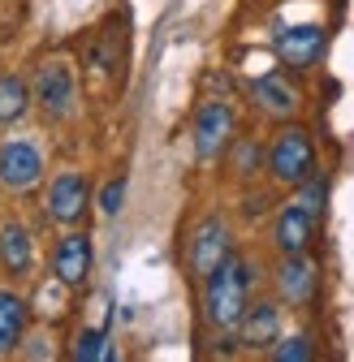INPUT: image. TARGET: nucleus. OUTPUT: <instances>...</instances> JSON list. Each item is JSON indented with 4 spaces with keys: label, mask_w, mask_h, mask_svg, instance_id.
<instances>
[{
    "label": "nucleus",
    "mask_w": 354,
    "mask_h": 362,
    "mask_svg": "<svg viewBox=\"0 0 354 362\" xmlns=\"http://www.w3.org/2000/svg\"><path fill=\"white\" fill-rule=\"evenodd\" d=\"M91 259H96V250H91V238H86V233L61 238L57 250H52V272H57V281L69 285V289H78V285L86 281V272H91Z\"/></svg>",
    "instance_id": "nucleus-9"
},
{
    "label": "nucleus",
    "mask_w": 354,
    "mask_h": 362,
    "mask_svg": "<svg viewBox=\"0 0 354 362\" xmlns=\"http://www.w3.org/2000/svg\"><path fill=\"white\" fill-rule=\"evenodd\" d=\"M30 100H35V90L26 86V78H18V74H0V125L22 121L26 108H30Z\"/></svg>",
    "instance_id": "nucleus-16"
},
{
    "label": "nucleus",
    "mask_w": 354,
    "mask_h": 362,
    "mask_svg": "<svg viewBox=\"0 0 354 362\" xmlns=\"http://www.w3.org/2000/svg\"><path fill=\"white\" fill-rule=\"evenodd\" d=\"M234 108L220 104V100H207L199 112H195V156L199 160H216L234 143Z\"/></svg>",
    "instance_id": "nucleus-5"
},
{
    "label": "nucleus",
    "mask_w": 354,
    "mask_h": 362,
    "mask_svg": "<svg viewBox=\"0 0 354 362\" xmlns=\"http://www.w3.org/2000/svg\"><path fill=\"white\" fill-rule=\"evenodd\" d=\"M316 285H320V272H316L312 259H307V250L281 255V263H277V293H281V302L312 306L316 302Z\"/></svg>",
    "instance_id": "nucleus-7"
},
{
    "label": "nucleus",
    "mask_w": 354,
    "mask_h": 362,
    "mask_svg": "<svg viewBox=\"0 0 354 362\" xmlns=\"http://www.w3.org/2000/svg\"><path fill=\"white\" fill-rule=\"evenodd\" d=\"M0 263H5L9 276H26L30 263H35V246H30V233L22 224H5L0 229Z\"/></svg>",
    "instance_id": "nucleus-14"
},
{
    "label": "nucleus",
    "mask_w": 354,
    "mask_h": 362,
    "mask_svg": "<svg viewBox=\"0 0 354 362\" xmlns=\"http://www.w3.org/2000/svg\"><path fill=\"white\" fill-rule=\"evenodd\" d=\"M294 190H298V194H294V203H298L302 211H312L316 220L324 216V199H329V181H324L320 173H312V177H307V181H298Z\"/></svg>",
    "instance_id": "nucleus-17"
},
{
    "label": "nucleus",
    "mask_w": 354,
    "mask_h": 362,
    "mask_svg": "<svg viewBox=\"0 0 354 362\" xmlns=\"http://www.w3.org/2000/svg\"><path fill=\"white\" fill-rule=\"evenodd\" d=\"M251 100H255L259 112H268V117H277V121H290V117L298 112V90H294L285 78H277V74L255 78V82H251Z\"/></svg>",
    "instance_id": "nucleus-13"
},
{
    "label": "nucleus",
    "mask_w": 354,
    "mask_h": 362,
    "mask_svg": "<svg viewBox=\"0 0 354 362\" xmlns=\"http://www.w3.org/2000/svg\"><path fill=\"white\" fill-rule=\"evenodd\" d=\"M246 293H251V267L229 255L212 276H203V315L216 332H238L242 315H246Z\"/></svg>",
    "instance_id": "nucleus-1"
},
{
    "label": "nucleus",
    "mask_w": 354,
    "mask_h": 362,
    "mask_svg": "<svg viewBox=\"0 0 354 362\" xmlns=\"http://www.w3.org/2000/svg\"><path fill=\"white\" fill-rule=\"evenodd\" d=\"M312 238H316V216L302 211L298 203L281 207V216H277V224H273V242H277V250H281V255H298V250L312 246Z\"/></svg>",
    "instance_id": "nucleus-12"
},
{
    "label": "nucleus",
    "mask_w": 354,
    "mask_h": 362,
    "mask_svg": "<svg viewBox=\"0 0 354 362\" xmlns=\"http://www.w3.org/2000/svg\"><path fill=\"white\" fill-rule=\"evenodd\" d=\"M86 199H91L86 177L82 173H61V177H52L48 194H43V211H48V220H57V224H78L82 211H86Z\"/></svg>",
    "instance_id": "nucleus-8"
},
{
    "label": "nucleus",
    "mask_w": 354,
    "mask_h": 362,
    "mask_svg": "<svg viewBox=\"0 0 354 362\" xmlns=\"http://www.w3.org/2000/svg\"><path fill=\"white\" fill-rule=\"evenodd\" d=\"M104 354H108V345H104V332H100V328L78 332V345H74V358H78V362H96V358H104Z\"/></svg>",
    "instance_id": "nucleus-18"
},
{
    "label": "nucleus",
    "mask_w": 354,
    "mask_h": 362,
    "mask_svg": "<svg viewBox=\"0 0 354 362\" xmlns=\"http://www.w3.org/2000/svg\"><path fill=\"white\" fill-rule=\"evenodd\" d=\"M39 177H43V156H39L35 143L13 139V143L0 147V186H5V190L26 194V190L39 186Z\"/></svg>",
    "instance_id": "nucleus-6"
},
{
    "label": "nucleus",
    "mask_w": 354,
    "mask_h": 362,
    "mask_svg": "<svg viewBox=\"0 0 354 362\" xmlns=\"http://www.w3.org/2000/svg\"><path fill=\"white\" fill-rule=\"evenodd\" d=\"M268 173L277 186H298L316 173V143L302 125H285L268 147Z\"/></svg>",
    "instance_id": "nucleus-2"
},
{
    "label": "nucleus",
    "mask_w": 354,
    "mask_h": 362,
    "mask_svg": "<svg viewBox=\"0 0 354 362\" xmlns=\"http://www.w3.org/2000/svg\"><path fill=\"white\" fill-rule=\"evenodd\" d=\"M255 160H259V147H255V143H242V151H238V164H242V168H238V173H251Z\"/></svg>",
    "instance_id": "nucleus-21"
},
{
    "label": "nucleus",
    "mask_w": 354,
    "mask_h": 362,
    "mask_svg": "<svg viewBox=\"0 0 354 362\" xmlns=\"http://www.w3.org/2000/svg\"><path fill=\"white\" fill-rule=\"evenodd\" d=\"M30 90H35V104L43 108V117L65 121L74 112V74L65 61H43Z\"/></svg>",
    "instance_id": "nucleus-4"
},
{
    "label": "nucleus",
    "mask_w": 354,
    "mask_h": 362,
    "mask_svg": "<svg viewBox=\"0 0 354 362\" xmlns=\"http://www.w3.org/2000/svg\"><path fill=\"white\" fill-rule=\"evenodd\" d=\"M273 358H277V362H307V358H312V341H307V337L277 341V345H273Z\"/></svg>",
    "instance_id": "nucleus-19"
},
{
    "label": "nucleus",
    "mask_w": 354,
    "mask_h": 362,
    "mask_svg": "<svg viewBox=\"0 0 354 362\" xmlns=\"http://www.w3.org/2000/svg\"><path fill=\"white\" fill-rule=\"evenodd\" d=\"M121 199H125V177H117V181H108V186H104L100 211H104V216H117V211H121Z\"/></svg>",
    "instance_id": "nucleus-20"
},
{
    "label": "nucleus",
    "mask_w": 354,
    "mask_h": 362,
    "mask_svg": "<svg viewBox=\"0 0 354 362\" xmlns=\"http://www.w3.org/2000/svg\"><path fill=\"white\" fill-rule=\"evenodd\" d=\"M234 255V238H229V224L220 220V216H207V220H199L195 224V233H190V255H186V263H190V276H212V272L220 267Z\"/></svg>",
    "instance_id": "nucleus-3"
},
{
    "label": "nucleus",
    "mask_w": 354,
    "mask_h": 362,
    "mask_svg": "<svg viewBox=\"0 0 354 362\" xmlns=\"http://www.w3.org/2000/svg\"><path fill=\"white\" fill-rule=\"evenodd\" d=\"M238 341L246 349H273L281 341V306H273V302L246 306L242 324H238Z\"/></svg>",
    "instance_id": "nucleus-10"
},
{
    "label": "nucleus",
    "mask_w": 354,
    "mask_h": 362,
    "mask_svg": "<svg viewBox=\"0 0 354 362\" xmlns=\"http://www.w3.org/2000/svg\"><path fill=\"white\" fill-rule=\"evenodd\" d=\"M324 52V30L320 26H290V30H277V57L294 69H307L316 65Z\"/></svg>",
    "instance_id": "nucleus-11"
},
{
    "label": "nucleus",
    "mask_w": 354,
    "mask_h": 362,
    "mask_svg": "<svg viewBox=\"0 0 354 362\" xmlns=\"http://www.w3.org/2000/svg\"><path fill=\"white\" fill-rule=\"evenodd\" d=\"M26 332V302L13 289H0V358L13 354Z\"/></svg>",
    "instance_id": "nucleus-15"
}]
</instances>
